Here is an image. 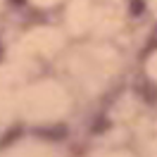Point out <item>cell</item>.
Segmentation results:
<instances>
[{
	"mask_svg": "<svg viewBox=\"0 0 157 157\" xmlns=\"http://www.w3.org/2000/svg\"><path fill=\"white\" fill-rule=\"evenodd\" d=\"M59 57V76L83 100L105 95L124 69V55L107 40H83Z\"/></svg>",
	"mask_w": 157,
	"mask_h": 157,
	"instance_id": "6da1fadb",
	"label": "cell"
},
{
	"mask_svg": "<svg viewBox=\"0 0 157 157\" xmlns=\"http://www.w3.org/2000/svg\"><path fill=\"white\" fill-rule=\"evenodd\" d=\"M128 7L124 0H69L64 26L83 40H107L121 31Z\"/></svg>",
	"mask_w": 157,
	"mask_h": 157,
	"instance_id": "7a4b0ae2",
	"label": "cell"
},
{
	"mask_svg": "<svg viewBox=\"0 0 157 157\" xmlns=\"http://www.w3.org/2000/svg\"><path fill=\"white\" fill-rule=\"evenodd\" d=\"M143 76H145L152 86H157V48L150 50L145 55V59H143Z\"/></svg>",
	"mask_w": 157,
	"mask_h": 157,
	"instance_id": "5b68a950",
	"label": "cell"
},
{
	"mask_svg": "<svg viewBox=\"0 0 157 157\" xmlns=\"http://www.w3.org/2000/svg\"><path fill=\"white\" fill-rule=\"evenodd\" d=\"M0 157H69V152L59 140L31 131V133L14 136L7 143H2Z\"/></svg>",
	"mask_w": 157,
	"mask_h": 157,
	"instance_id": "3957f363",
	"label": "cell"
},
{
	"mask_svg": "<svg viewBox=\"0 0 157 157\" xmlns=\"http://www.w3.org/2000/svg\"><path fill=\"white\" fill-rule=\"evenodd\" d=\"M152 5H155V7H157V0H152Z\"/></svg>",
	"mask_w": 157,
	"mask_h": 157,
	"instance_id": "52a82bcc",
	"label": "cell"
},
{
	"mask_svg": "<svg viewBox=\"0 0 157 157\" xmlns=\"http://www.w3.org/2000/svg\"><path fill=\"white\" fill-rule=\"evenodd\" d=\"M88 157H143L138 150L126 145H105V147H95L90 150Z\"/></svg>",
	"mask_w": 157,
	"mask_h": 157,
	"instance_id": "277c9868",
	"label": "cell"
},
{
	"mask_svg": "<svg viewBox=\"0 0 157 157\" xmlns=\"http://www.w3.org/2000/svg\"><path fill=\"white\" fill-rule=\"evenodd\" d=\"M31 7H36V10H52V7H57L62 2H67V0H26Z\"/></svg>",
	"mask_w": 157,
	"mask_h": 157,
	"instance_id": "8992f818",
	"label": "cell"
}]
</instances>
